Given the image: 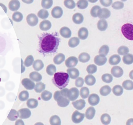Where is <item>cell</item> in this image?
Returning a JSON list of instances; mask_svg holds the SVG:
<instances>
[{"label":"cell","instance_id":"50","mask_svg":"<svg viewBox=\"0 0 133 125\" xmlns=\"http://www.w3.org/2000/svg\"><path fill=\"white\" fill-rule=\"evenodd\" d=\"M128 48L125 46H122L118 49L117 52L118 54L121 55H125L129 52Z\"/></svg>","mask_w":133,"mask_h":125},{"label":"cell","instance_id":"37","mask_svg":"<svg viewBox=\"0 0 133 125\" xmlns=\"http://www.w3.org/2000/svg\"><path fill=\"white\" fill-rule=\"evenodd\" d=\"M112 91L114 94L116 96H119L122 95L123 92V89L119 85H116L112 88Z\"/></svg>","mask_w":133,"mask_h":125},{"label":"cell","instance_id":"12","mask_svg":"<svg viewBox=\"0 0 133 125\" xmlns=\"http://www.w3.org/2000/svg\"><path fill=\"white\" fill-rule=\"evenodd\" d=\"M88 100L89 103L91 105L95 106L99 103L100 98L99 96L97 94L92 93L89 95Z\"/></svg>","mask_w":133,"mask_h":125},{"label":"cell","instance_id":"35","mask_svg":"<svg viewBox=\"0 0 133 125\" xmlns=\"http://www.w3.org/2000/svg\"><path fill=\"white\" fill-rule=\"evenodd\" d=\"M111 91V88L108 85H105L101 88L99 90V92L101 95L105 96L109 94Z\"/></svg>","mask_w":133,"mask_h":125},{"label":"cell","instance_id":"45","mask_svg":"<svg viewBox=\"0 0 133 125\" xmlns=\"http://www.w3.org/2000/svg\"><path fill=\"white\" fill-rule=\"evenodd\" d=\"M89 94V91L88 88L86 87H82L80 90V95L83 99L87 98Z\"/></svg>","mask_w":133,"mask_h":125},{"label":"cell","instance_id":"26","mask_svg":"<svg viewBox=\"0 0 133 125\" xmlns=\"http://www.w3.org/2000/svg\"><path fill=\"white\" fill-rule=\"evenodd\" d=\"M121 60V58L119 55L114 54L110 58L109 63L111 65H115L119 63Z\"/></svg>","mask_w":133,"mask_h":125},{"label":"cell","instance_id":"42","mask_svg":"<svg viewBox=\"0 0 133 125\" xmlns=\"http://www.w3.org/2000/svg\"><path fill=\"white\" fill-rule=\"evenodd\" d=\"M109 51L108 46L106 45H104L102 46L99 49V53L100 55L105 56L107 55Z\"/></svg>","mask_w":133,"mask_h":125},{"label":"cell","instance_id":"54","mask_svg":"<svg viewBox=\"0 0 133 125\" xmlns=\"http://www.w3.org/2000/svg\"><path fill=\"white\" fill-rule=\"evenodd\" d=\"M101 8V7L98 5H96L93 6L90 11L91 15L93 17H97L98 11Z\"/></svg>","mask_w":133,"mask_h":125},{"label":"cell","instance_id":"5","mask_svg":"<svg viewBox=\"0 0 133 125\" xmlns=\"http://www.w3.org/2000/svg\"><path fill=\"white\" fill-rule=\"evenodd\" d=\"M78 89L76 88H72L70 89H68L66 92V97L69 100L72 101L76 99L79 95Z\"/></svg>","mask_w":133,"mask_h":125},{"label":"cell","instance_id":"19","mask_svg":"<svg viewBox=\"0 0 133 125\" xmlns=\"http://www.w3.org/2000/svg\"><path fill=\"white\" fill-rule=\"evenodd\" d=\"M85 100L82 99L77 100L72 103L74 107L78 110L83 109L85 107Z\"/></svg>","mask_w":133,"mask_h":125},{"label":"cell","instance_id":"1","mask_svg":"<svg viewBox=\"0 0 133 125\" xmlns=\"http://www.w3.org/2000/svg\"><path fill=\"white\" fill-rule=\"evenodd\" d=\"M39 52L43 54L57 52L61 39L58 33H44L39 36Z\"/></svg>","mask_w":133,"mask_h":125},{"label":"cell","instance_id":"46","mask_svg":"<svg viewBox=\"0 0 133 125\" xmlns=\"http://www.w3.org/2000/svg\"><path fill=\"white\" fill-rule=\"evenodd\" d=\"M56 71V68L54 65L51 64L48 65L46 68V72L48 74L52 76L55 74Z\"/></svg>","mask_w":133,"mask_h":125},{"label":"cell","instance_id":"29","mask_svg":"<svg viewBox=\"0 0 133 125\" xmlns=\"http://www.w3.org/2000/svg\"><path fill=\"white\" fill-rule=\"evenodd\" d=\"M44 66V65L43 62L40 60H36L33 64V68L35 70L37 71H39L42 69Z\"/></svg>","mask_w":133,"mask_h":125},{"label":"cell","instance_id":"56","mask_svg":"<svg viewBox=\"0 0 133 125\" xmlns=\"http://www.w3.org/2000/svg\"><path fill=\"white\" fill-rule=\"evenodd\" d=\"M124 6L123 2L117 1L114 2L112 5V7L115 9L118 10L123 8Z\"/></svg>","mask_w":133,"mask_h":125},{"label":"cell","instance_id":"20","mask_svg":"<svg viewBox=\"0 0 133 125\" xmlns=\"http://www.w3.org/2000/svg\"><path fill=\"white\" fill-rule=\"evenodd\" d=\"M61 35L63 37L68 38L70 37L71 32L70 29L68 27H64L62 28L59 31Z\"/></svg>","mask_w":133,"mask_h":125},{"label":"cell","instance_id":"16","mask_svg":"<svg viewBox=\"0 0 133 125\" xmlns=\"http://www.w3.org/2000/svg\"><path fill=\"white\" fill-rule=\"evenodd\" d=\"M67 72L70 77L73 79L77 78L79 74L78 70L75 68H68L67 70Z\"/></svg>","mask_w":133,"mask_h":125},{"label":"cell","instance_id":"18","mask_svg":"<svg viewBox=\"0 0 133 125\" xmlns=\"http://www.w3.org/2000/svg\"><path fill=\"white\" fill-rule=\"evenodd\" d=\"M94 60L96 64L98 66H102L106 63L107 59L105 56L97 55L95 57Z\"/></svg>","mask_w":133,"mask_h":125},{"label":"cell","instance_id":"53","mask_svg":"<svg viewBox=\"0 0 133 125\" xmlns=\"http://www.w3.org/2000/svg\"><path fill=\"white\" fill-rule=\"evenodd\" d=\"M64 4L67 8L69 9H73L76 6V4L72 0H65L64 2Z\"/></svg>","mask_w":133,"mask_h":125},{"label":"cell","instance_id":"47","mask_svg":"<svg viewBox=\"0 0 133 125\" xmlns=\"http://www.w3.org/2000/svg\"><path fill=\"white\" fill-rule=\"evenodd\" d=\"M76 5L79 9H84L86 8L88 6V2L87 0H80L77 2Z\"/></svg>","mask_w":133,"mask_h":125},{"label":"cell","instance_id":"48","mask_svg":"<svg viewBox=\"0 0 133 125\" xmlns=\"http://www.w3.org/2000/svg\"><path fill=\"white\" fill-rule=\"evenodd\" d=\"M48 11L44 9L40 10L38 12V16L40 18L44 19L47 18L49 16Z\"/></svg>","mask_w":133,"mask_h":125},{"label":"cell","instance_id":"44","mask_svg":"<svg viewBox=\"0 0 133 125\" xmlns=\"http://www.w3.org/2000/svg\"><path fill=\"white\" fill-rule=\"evenodd\" d=\"M45 85L42 82H39L36 83L34 90L37 92L40 93L45 89Z\"/></svg>","mask_w":133,"mask_h":125},{"label":"cell","instance_id":"32","mask_svg":"<svg viewBox=\"0 0 133 125\" xmlns=\"http://www.w3.org/2000/svg\"><path fill=\"white\" fill-rule=\"evenodd\" d=\"M79 40L78 38L73 37L69 39L68 44L70 47L74 48L77 46L79 44Z\"/></svg>","mask_w":133,"mask_h":125},{"label":"cell","instance_id":"30","mask_svg":"<svg viewBox=\"0 0 133 125\" xmlns=\"http://www.w3.org/2000/svg\"><path fill=\"white\" fill-rule=\"evenodd\" d=\"M96 81L95 78L92 75L88 74L85 78V82L88 85H93L95 83Z\"/></svg>","mask_w":133,"mask_h":125},{"label":"cell","instance_id":"6","mask_svg":"<svg viewBox=\"0 0 133 125\" xmlns=\"http://www.w3.org/2000/svg\"><path fill=\"white\" fill-rule=\"evenodd\" d=\"M17 112L18 117L22 119L28 118L30 117L31 114V111L27 108L20 109Z\"/></svg>","mask_w":133,"mask_h":125},{"label":"cell","instance_id":"7","mask_svg":"<svg viewBox=\"0 0 133 125\" xmlns=\"http://www.w3.org/2000/svg\"><path fill=\"white\" fill-rule=\"evenodd\" d=\"M84 116V114L80 113L78 111L76 110L72 114V120L75 123H79L82 121Z\"/></svg>","mask_w":133,"mask_h":125},{"label":"cell","instance_id":"9","mask_svg":"<svg viewBox=\"0 0 133 125\" xmlns=\"http://www.w3.org/2000/svg\"><path fill=\"white\" fill-rule=\"evenodd\" d=\"M21 84L25 88L28 90L33 89L35 86V84L30 79L27 78H23L21 81Z\"/></svg>","mask_w":133,"mask_h":125},{"label":"cell","instance_id":"52","mask_svg":"<svg viewBox=\"0 0 133 125\" xmlns=\"http://www.w3.org/2000/svg\"><path fill=\"white\" fill-rule=\"evenodd\" d=\"M102 79L104 82L107 83H110L112 82L113 77L111 74L106 73L102 76Z\"/></svg>","mask_w":133,"mask_h":125},{"label":"cell","instance_id":"17","mask_svg":"<svg viewBox=\"0 0 133 125\" xmlns=\"http://www.w3.org/2000/svg\"><path fill=\"white\" fill-rule=\"evenodd\" d=\"M88 34V30L84 27L80 28L79 30L78 33L79 38L83 40H85L87 38Z\"/></svg>","mask_w":133,"mask_h":125},{"label":"cell","instance_id":"55","mask_svg":"<svg viewBox=\"0 0 133 125\" xmlns=\"http://www.w3.org/2000/svg\"><path fill=\"white\" fill-rule=\"evenodd\" d=\"M97 67L94 64H90L87 67V71L89 74H92L97 71Z\"/></svg>","mask_w":133,"mask_h":125},{"label":"cell","instance_id":"10","mask_svg":"<svg viewBox=\"0 0 133 125\" xmlns=\"http://www.w3.org/2000/svg\"><path fill=\"white\" fill-rule=\"evenodd\" d=\"M111 15L110 12L106 8L100 9L98 11L97 16L102 19H106L109 17Z\"/></svg>","mask_w":133,"mask_h":125},{"label":"cell","instance_id":"36","mask_svg":"<svg viewBox=\"0 0 133 125\" xmlns=\"http://www.w3.org/2000/svg\"><path fill=\"white\" fill-rule=\"evenodd\" d=\"M26 104L28 108L33 109L36 108L37 106L38 102V101L36 99L30 98L28 100Z\"/></svg>","mask_w":133,"mask_h":125},{"label":"cell","instance_id":"61","mask_svg":"<svg viewBox=\"0 0 133 125\" xmlns=\"http://www.w3.org/2000/svg\"><path fill=\"white\" fill-rule=\"evenodd\" d=\"M23 1L24 2L28 3H28H32V2L33 1Z\"/></svg>","mask_w":133,"mask_h":125},{"label":"cell","instance_id":"58","mask_svg":"<svg viewBox=\"0 0 133 125\" xmlns=\"http://www.w3.org/2000/svg\"><path fill=\"white\" fill-rule=\"evenodd\" d=\"M100 2L101 4L105 7L110 6L112 3V0H100Z\"/></svg>","mask_w":133,"mask_h":125},{"label":"cell","instance_id":"3","mask_svg":"<svg viewBox=\"0 0 133 125\" xmlns=\"http://www.w3.org/2000/svg\"><path fill=\"white\" fill-rule=\"evenodd\" d=\"M54 97L55 100L57 102L58 105L61 107H66L69 103V100L67 98L63 96L60 91H56L54 93Z\"/></svg>","mask_w":133,"mask_h":125},{"label":"cell","instance_id":"25","mask_svg":"<svg viewBox=\"0 0 133 125\" xmlns=\"http://www.w3.org/2000/svg\"><path fill=\"white\" fill-rule=\"evenodd\" d=\"M29 77L31 80L36 82L40 81L42 78L41 75L36 71L32 72L30 73Z\"/></svg>","mask_w":133,"mask_h":125},{"label":"cell","instance_id":"21","mask_svg":"<svg viewBox=\"0 0 133 125\" xmlns=\"http://www.w3.org/2000/svg\"><path fill=\"white\" fill-rule=\"evenodd\" d=\"M39 26L40 28L42 30L47 31L50 28L51 24L49 21L45 20L42 21L40 23Z\"/></svg>","mask_w":133,"mask_h":125},{"label":"cell","instance_id":"31","mask_svg":"<svg viewBox=\"0 0 133 125\" xmlns=\"http://www.w3.org/2000/svg\"><path fill=\"white\" fill-rule=\"evenodd\" d=\"M79 61L82 63H86L90 60V57L87 53L83 52L81 53L78 56Z\"/></svg>","mask_w":133,"mask_h":125},{"label":"cell","instance_id":"57","mask_svg":"<svg viewBox=\"0 0 133 125\" xmlns=\"http://www.w3.org/2000/svg\"><path fill=\"white\" fill-rule=\"evenodd\" d=\"M84 83V80L81 77H79L76 80L75 85L77 87H82Z\"/></svg>","mask_w":133,"mask_h":125},{"label":"cell","instance_id":"23","mask_svg":"<svg viewBox=\"0 0 133 125\" xmlns=\"http://www.w3.org/2000/svg\"><path fill=\"white\" fill-rule=\"evenodd\" d=\"M72 20L73 22L75 23L79 24L82 23L84 20L83 15L79 13L75 14L73 16Z\"/></svg>","mask_w":133,"mask_h":125},{"label":"cell","instance_id":"27","mask_svg":"<svg viewBox=\"0 0 133 125\" xmlns=\"http://www.w3.org/2000/svg\"><path fill=\"white\" fill-rule=\"evenodd\" d=\"M65 56L62 53H59L56 55L54 58L53 61L54 63L57 65L60 64L65 59Z\"/></svg>","mask_w":133,"mask_h":125},{"label":"cell","instance_id":"14","mask_svg":"<svg viewBox=\"0 0 133 125\" xmlns=\"http://www.w3.org/2000/svg\"><path fill=\"white\" fill-rule=\"evenodd\" d=\"M63 14V11L62 8L59 6H56L52 9L51 14L53 17L57 18L61 17Z\"/></svg>","mask_w":133,"mask_h":125},{"label":"cell","instance_id":"24","mask_svg":"<svg viewBox=\"0 0 133 125\" xmlns=\"http://www.w3.org/2000/svg\"><path fill=\"white\" fill-rule=\"evenodd\" d=\"M97 25L98 29L101 31L105 30L107 28L108 26L107 21L104 19L99 20Z\"/></svg>","mask_w":133,"mask_h":125},{"label":"cell","instance_id":"59","mask_svg":"<svg viewBox=\"0 0 133 125\" xmlns=\"http://www.w3.org/2000/svg\"><path fill=\"white\" fill-rule=\"evenodd\" d=\"M24 122L23 120L21 119H18L17 120L15 123V125H24Z\"/></svg>","mask_w":133,"mask_h":125},{"label":"cell","instance_id":"40","mask_svg":"<svg viewBox=\"0 0 133 125\" xmlns=\"http://www.w3.org/2000/svg\"><path fill=\"white\" fill-rule=\"evenodd\" d=\"M123 87L127 90H131L133 89V83L132 81L127 80L124 81L122 83Z\"/></svg>","mask_w":133,"mask_h":125},{"label":"cell","instance_id":"11","mask_svg":"<svg viewBox=\"0 0 133 125\" xmlns=\"http://www.w3.org/2000/svg\"><path fill=\"white\" fill-rule=\"evenodd\" d=\"M78 59L75 57L71 56L66 59L65 62L66 66L68 68L75 67L78 63Z\"/></svg>","mask_w":133,"mask_h":125},{"label":"cell","instance_id":"49","mask_svg":"<svg viewBox=\"0 0 133 125\" xmlns=\"http://www.w3.org/2000/svg\"><path fill=\"white\" fill-rule=\"evenodd\" d=\"M53 4L52 0H43L42 1V7L45 9H48L52 6Z\"/></svg>","mask_w":133,"mask_h":125},{"label":"cell","instance_id":"2","mask_svg":"<svg viewBox=\"0 0 133 125\" xmlns=\"http://www.w3.org/2000/svg\"><path fill=\"white\" fill-rule=\"evenodd\" d=\"M69 81L68 73L63 72H58L55 73L52 79L54 84L60 89L65 88Z\"/></svg>","mask_w":133,"mask_h":125},{"label":"cell","instance_id":"8","mask_svg":"<svg viewBox=\"0 0 133 125\" xmlns=\"http://www.w3.org/2000/svg\"><path fill=\"white\" fill-rule=\"evenodd\" d=\"M26 21L28 24L31 26L36 25L38 22V18L34 14L31 13L26 17Z\"/></svg>","mask_w":133,"mask_h":125},{"label":"cell","instance_id":"13","mask_svg":"<svg viewBox=\"0 0 133 125\" xmlns=\"http://www.w3.org/2000/svg\"><path fill=\"white\" fill-rule=\"evenodd\" d=\"M111 73L114 77L119 78L121 77L123 73L122 68L118 66H113L111 70Z\"/></svg>","mask_w":133,"mask_h":125},{"label":"cell","instance_id":"4","mask_svg":"<svg viewBox=\"0 0 133 125\" xmlns=\"http://www.w3.org/2000/svg\"><path fill=\"white\" fill-rule=\"evenodd\" d=\"M133 26L130 23L124 24L121 28V32L124 36L128 39L133 40Z\"/></svg>","mask_w":133,"mask_h":125},{"label":"cell","instance_id":"60","mask_svg":"<svg viewBox=\"0 0 133 125\" xmlns=\"http://www.w3.org/2000/svg\"><path fill=\"white\" fill-rule=\"evenodd\" d=\"M132 118L129 119L127 122V124H133Z\"/></svg>","mask_w":133,"mask_h":125},{"label":"cell","instance_id":"15","mask_svg":"<svg viewBox=\"0 0 133 125\" xmlns=\"http://www.w3.org/2000/svg\"><path fill=\"white\" fill-rule=\"evenodd\" d=\"M20 6V3L18 0H11L8 4L9 9L12 11H15L18 10Z\"/></svg>","mask_w":133,"mask_h":125},{"label":"cell","instance_id":"34","mask_svg":"<svg viewBox=\"0 0 133 125\" xmlns=\"http://www.w3.org/2000/svg\"><path fill=\"white\" fill-rule=\"evenodd\" d=\"M123 63L127 65H130L133 62V56L131 54H127L124 55L123 58Z\"/></svg>","mask_w":133,"mask_h":125},{"label":"cell","instance_id":"41","mask_svg":"<svg viewBox=\"0 0 133 125\" xmlns=\"http://www.w3.org/2000/svg\"><path fill=\"white\" fill-rule=\"evenodd\" d=\"M50 122L52 125H60L61 120L58 116L54 115L52 116L50 119Z\"/></svg>","mask_w":133,"mask_h":125},{"label":"cell","instance_id":"43","mask_svg":"<svg viewBox=\"0 0 133 125\" xmlns=\"http://www.w3.org/2000/svg\"><path fill=\"white\" fill-rule=\"evenodd\" d=\"M41 96L43 100L47 101L51 99L52 94L50 92L47 90H45L42 93Z\"/></svg>","mask_w":133,"mask_h":125},{"label":"cell","instance_id":"28","mask_svg":"<svg viewBox=\"0 0 133 125\" xmlns=\"http://www.w3.org/2000/svg\"><path fill=\"white\" fill-rule=\"evenodd\" d=\"M18 117L17 112L15 109H11L8 115L7 118L10 121H14L17 120Z\"/></svg>","mask_w":133,"mask_h":125},{"label":"cell","instance_id":"38","mask_svg":"<svg viewBox=\"0 0 133 125\" xmlns=\"http://www.w3.org/2000/svg\"><path fill=\"white\" fill-rule=\"evenodd\" d=\"M29 93L26 90H23L21 91L19 94L18 98L21 101H24L27 100L29 97Z\"/></svg>","mask_w":133,"mask_h":125},{"label":"cell","instance_id":"22","mask_svg":"<svg viewBox=\"0 0 133 125\" xmlns=\"http://www.w3.org/2000/svg\"><path fill=\"white\" fill-rule=\"evenodd\" d=\"M96 110L93 107H90L86 110L85 113V116L86 118L89 120L93 118L95 116Z\"/></svg>","mask_w":133,"mask_h":125},{"label":"cell","instance_id":"51","mask_svg":"<svg viewBox=\"0 0 133 125\" xmlns=\"http://www.w3.org/2000/svg\"><path fill=\"white\" fill-rule=\"evenodd\" d=\"M34 61V59L32 56L29 55L26 58L24 62V64L26 67H29L32 65Z\"/></svg>","mask_w":133,"mask_h":125},{"label":"cell","instance_id":"39","mask_svg":"<svg viewBox=\"0 0 133 125\" xmlns=\"http://www.w3.org/2000/svg\"><path fill=\"white\" fill-rule=\"evenodd\" d=\"M101 120L103 124L107 125L110 123L111 118L108 114L105 113L101 115Z\"/></svg>","mask_w":133,"mask_h":125},{"label":"cell","instance_id":"33","mask_svg":"<svg viewBox=\"0 0 133 125\" xmlns=\"http://www.w3.org/2000/svg\"><path fill=\"white\" fill-rule=\"evenodd\" d=\"M23 16L20 12L17 11L14 12L12 15V20L16 22H21L22 20Z\"/></svg>","mask_w":133,"mask_h":125}]
</instances>
